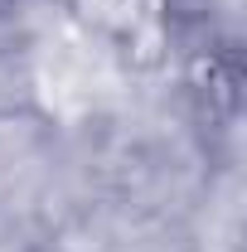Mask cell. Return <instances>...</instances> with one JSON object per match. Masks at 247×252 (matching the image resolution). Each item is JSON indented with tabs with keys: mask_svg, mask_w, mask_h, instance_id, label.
<instances>
[{
	"mask_svg": "<svg viewBox=\"0 0 247 252\" xmlns=\"http://www.w3.org/2000/svg\"><path fill=\"white\" fill-rule=\"evenodd\" d=\"M15 5H20V0H0V15H10V10H15Z\"/></svg>",
	"mask_w": 247,
	"mask_h": 252,
	"instance_id": "cell-1",
	"label": "cell"
}]
</instances>
